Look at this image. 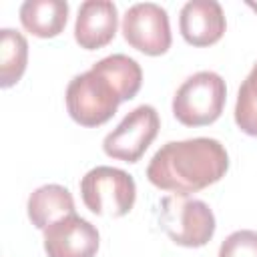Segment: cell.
Returning <instances> with one entry per match:
<instances>
[{
  "mask_svg": "<svg viewBox=\"0 0 257 257\" xmlns=\"http://www.w3.org/2000/svg\"><path fill=\"white\" fill-rule=\"evenodd\" d=\"M68 20V2L64 0H26L20 6V22L26 32L38 38L58 36Z\"/></svg>",
  "mask_w": 257,
  "mask_h": 257,
  "instance_id": "cell-11",
  "label": "cell"
},
{
  "mask_svg": "<svg viewBox=\"0 0 257 257\" xmlns=\"http://www.w3.org/2000/svg\"><path fill=\"white\" fill-rule=\"evenodd\" d=\"M122 36L139 52L161 56L171 48L167 10L155 2H139L122 16Z\"/></svg>",
  "mask_w": 257,
  "mask_h": 257,
  "instance_id": "cell-7",
  "label": "cell"
},
{
  "mask_svg": "<svg viewBox=\"0 0 257 257\" xmlns=\"http://www.w3.org/2000/svg\"><path fill=\"white\" fill-rule=\"evenodd\" d=\"M225 14L215 0H191L181 8L179 30L191 46H211L225 34Z\"/></svg>",
  "mask_w": 257,
  "mask_h": 257,
  "instance_id": "cell-9",
  "label": "cell"
},
{
  "mask_svg": "<svg viewBox=\"0 0 257 257\" xmlns=\"http://www.w3.org/2000/svg\"><path fill=\"white\" fill-rule=\"evenodd\" d=\"M98 231L76 213L66 215L44 229V251L48 257H94Z\"/></svg>",
  "mask_w": 257,
  "mask_h": 257,
  "instance_id": "cell-8",
  "label": "cell"
},
{
  "mask_svg": "<svg viewBox=\"0 0 257 257\" xmlns=\"http://www.w3.org/2000/svg\"><path fill=\"white\" fill-rule=\"evenodd\" d=\"M161 227L181 247H203L215 235V215L205 201L171 195L161 201Z\"/></svg>",
  "mask_w": 257,
  "mask_h": 257,
  "instance_id": "cell-4",
  "label": "cell"
},
{
  "mask_svg": "<svg viewBox=\"0 0 257 257\" xmlns=\"http://www.w3.org/2000/svg\"><path fill=\"white\" fill-rule=\"evenodd\" d=\"M247 4H249V8H253V10L257 12V4H255V2H247Z\"/></svg>",
  "mask_w": 257,
  "mask_h": 257,
  "instance_id": "cell-17",
  "label": "cell"
},
{
  "mask_svg": "<svg viewBox=\"0 0 257 257\" xmlns=\"http://www.w3.org/2000/svg\"><path fill=\"white\" fill-rule=\"evenodd\" d=\"M225 80L211 70L189 76L175 92L173 114L185 126H205L215 122L225 106Z\"/></svg>",
  "mask_w": 257,
  "mask_h": 257,
  "instance_id": "cell-3",
  "label": "cell"
},
{
  "mask_svg": "<svg viewBox=\"0 0 257 257\" xmlns=\"http://www.w3.org/2000/svg\"><path fill=\"white\" fill-rule=\"evenodd\" d=\"M219 257H257V231L241 229L231 233L221 243Z\"/></svg>",
  "mask_w": 257,
  "mask_h": 257,
  "instance_id": "cell-16",
  "label": "cell"
},
{
  "mask_svg": "<svg viewBox=\"0 0 257 257\" xmlns=\"http://www.w3.org/2000/svg\"><path fill=\"white\" fill-rule=\"evenodd\" d=\"M92 68L98 70L100 74H104L112 82V86L118 90L122 102L135 98L137 92L141 90L143 70H141L139 62L126 54H110V56L94 62Z\"/></svg>",
  "mask_w": 257,
  "mask_h": 257,
  "instance_id": "cell-13",
  "label": "cell"
},
{
  "mask_svg": "<svg viewBox=\"0 0 257 257\" xmlns=\"http://www.w3.org/2000/svg\"><path fill=\"white\" fill-rule=\"evenodd\" d=\"M28 219L36 229H46L54 221L74 213V199L62 185H42L28 197Z\"/></svg>",
  "mask_w": 257,
  "mask_h": 257,
  "instance_id": "cell-12",
  "label": "cell"
},
{
  "mask_svg": "<svg viewBox=\"0 0 257 257\" xmlns=\"http://www.w3.org/2000/svg\"><path fill=\"white\" fill-rule=\"evenodd\" d=\"M120 102L112 82L94 68L74 76L66 86V110L80 126L104 124L114 116Z\"/></svg>",
  "mask_w": 257,
  "mask_h": 257,
  "instance_id": "cell-2",
  "label": "cell"
},
{
  "mask_svg": "<svg viewBox=\"0 0 257 257\" xmlns=\"http://www.w3.org/2000/svg\"><path fill=\"white\" fill-rule=\"evenodd\" d=\"M159 128V112L151 104H141L135 110H131L114 131H110L104 137L102 149L112 159L137 163L141 161L149 145L155 141Z\"/></svg>",
  "mask_w": 257,
  "mask_h": 257,
  "instance_id": "cell-6",
  "label": "cell"
},
{
  "mask_svg": "<svg viewBox=\"0 0 257 257\" xmlns=\"http://www.w3.org/2000/svg\"><path fill=\"white\" fill-rule=\"evenodd\" d=\"M118 26L116 6L108 0H86L78 8L74 22V40L84 50H98L106 46Z\"/></svg>",
  "mask_w": 257,
  "mask_h": 257,
  "instance_id": "cell-10",
  "label": "cell"
},
{
  "mask_svg": "<svg viewBox=\"0 0 257 257\" xmlns=\"http://www.w3.org/2000/svg\"><path fill=\"white\" fill-rule=\"evenodd\" d=\"M235 122L245 135L257 137V64L251 68L237 92Z\"/></svg>",
  "mask_w": 257,
  "mask_h": 257,
  "instance_id": "cell-15",
  "label": "cell"
},
{
  "mask_svg": "<svg viewBox=\"0 0 257 257\" xmlns=\"http://www.w3.org/2000/svg\"><path fill=\"white\" fill-rule=\"evenodd\" d=\"M229 155L217 139L197 137L163 145L147 167V179L161 191L187 197L225 177Z\"/></svg>",
  "mask_w": 257,
  "mask_h": 257,
  "instance_id": "cell-1",
  "label": "cell"
},
{
  "mask_svg": "<svg viewBox=\"0 0 257 257\" xmlns=\"http://www.w3.org/2000/svg\"><path fill=\"white\" fill-rule=\"evenodd\" d=\"M80 197L94 215L122 217L137 199L135 179L116 167H94L80 179Z\"/></svg>",
  "mask_w": 257,
  "mask_h": 257,
  "instance_id": "cell-5",
  "label": "cell"
},
{
  "mask_svg": "<svg viewBox=\"0 0 257 257\" xmlns=\"http://www.w3.org/2000/svg\"><path fill=\"white\" fill-rule=\"evenodd\" d=\"M28 62V42L26 38L12 30V28H2L0 30V86L10 88L14 86Z\"/></svg>",
  "mask_w": 257,
  "mask_h": 257,
  "instance_id": "cell-14",
  "label": "cell"
}]
</instances>
